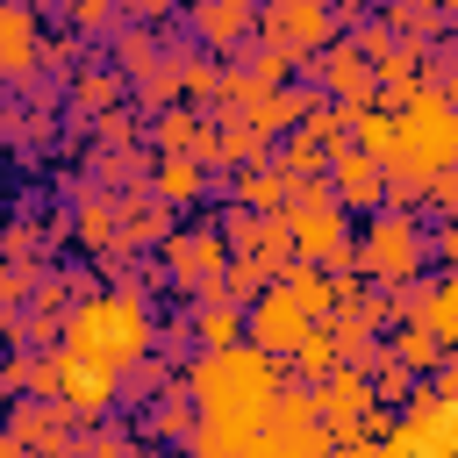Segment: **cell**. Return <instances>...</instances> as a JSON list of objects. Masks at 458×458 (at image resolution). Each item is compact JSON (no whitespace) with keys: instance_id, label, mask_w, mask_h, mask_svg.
Wrapping results in <instances>:
<instances>
[{"instance_id":"cell-11","label":"cell","mask_w":458,"mask_h":458,"mask_svg":"<svg viewBox=\"0 0 458 458\" xmlns=\"http://www.w3.org/2000/svg\"><path fill=\"white\" fill-rule=\"evenodd\" d=\"M322 93H329L336 107H379V79H372V64H365L351 43H336V50L322 57Z\"/></svg>"},{"instance_id":"cell-33","label":"cell","mask_w":458,"mask_h":458,"mask_svg":"<svg viewBox=\"0 0 458 458\" xmlns=\"http://www.w3.org/2000/svg\"><path fill=\"white\" fill-rule=\"evenodd\" d=\"M36 279H43V272H29V265H7V258H0V315H14V308L36 293Z\"/></svg>"},{"instance_id":"cell-23","label":"cell","mask_w":458,"mask_h":458,"mask_svg":"<svg viewBox=\"0 0 458 458\" xmlns=\"http://www.w3.org/2000/svg\"><path fill=\"white\" fill-rule=\"evenodd\" d=\"M165 57H172V50H165L157 36H143V29H114V72H122V79H136V86H143Z\"/></svg>"},{"instance_id":"cell-28","label":"cell","mask_w":458,"mask_h":458,"mask_svg":"<svg viewBox=\"0 0 458 458\" xmlns=\"http://www.w3.org/2000/svg\"><path fill=\"white\" fill-rule=\"evenodd\" d=\"M422 322L437 329L444 351H458V272H451V279H429V293H422Z\"/></svg>"},{"instance_id":"cell-22","label":"cell","mask_w":458,"mask_h":458,"mask_svg":"<svg viewBox=\"0 0 458 458\" xmlns=\"http://www.w3.org/2000/svg\"><path fill=\"white\" fill-rule=\"evenodd\" d=\"M329 157H336V150H329V143H315V136H301V129H293V136L272 150V165H279L293 186H308V179H329Z\"/></svg>"},{"instance_id":"cell-9","label":"cell","mask_w":458,"mask_h":458,"mask_svg":"<svg viewBox=\"0 0 458 458\" xmlns=\"http://www.w3.org/2000/svg\"><path fill=\"white\" fill-rule=\"evenodd\" d=\"M329 193H336V208L372 215V208H386V165H372V157H358L351 143H336V157H329Z\"/></svg>"},{"instance_id":"cell-35","label":"cell","mask_w":458,"mask_h":458,"mask_svg":"<svg viewBox=\"0 0 458 458\" xmlns=\"http://www.w3.org/2000/svg\"><path fill=\"white\" fill-rule=\"evenodd\" d=\"M86 458H157V451H143V444L122 437V429H100V437H86Z\"/></svg>"},{"instance_id":"cell-40","label":"cell","mask_w":458,"mask_h":458,"mask_svg":"<svg viewBox=\"0 0 458 458\" xmlns=\"http://www.w3.org/2000/svg\"><path fill=\"white\" fill-rule=\"evenodd\" d=\"M429 386H437V394H444V401H451V408H458V351H451V358H444V365H437V379H429Z\"/></svg>"},{"instance_id":"cell-36","label":"cell","mask_w":458,"mask_h":458,"mask_svg":"<svg viewBox=\"0 0 458 458\" xmlns=\"http://www.w3.org/2000/svg\"><path fill=\"white\" fill-rule=\"evenodd\" d=\"M29 401H57V351L29 358Z\"/></svg>"},{"instance_id":"cell-29","label":"cell","mask_w":458,"mask_h":458,"mask_svg":"<svg viewBox=\"0 0 458 458\" xmlns=\"http://www.w3.org/2000/svg\"><path fill=\"white\" fill-rule=\"evenodd\" d=\"M179 86H186V100H215L222 107V64H215V50H179Z\"/></svg>"},{"instance_id":"cell-7","label":"cell","mask_w":458,"mask_h":458,"mask_svg":"<svg viewBox=\"0 0 458 458\" xmlns=\"http://www.w3.org/2000/svg\"><path fill=\"white\" fill-rule=\"evenodd\" d=\"M114 401H122V372L57 344V408H64V415H79V422H100Z\"/></svg>"},{"instance_id":"cell-21","label":"cell","mask_w":458,"mask_h":458,"mask_svg":"<svg viewBox=\"0 0 458 458\" xmlns=\"http://www.w3.org/2000/svg\"><path fill=\"white\" fill-rule=\"evenodd\" d=\"M386 351H394V358H401V365H408V372H415V379H437V365H444V358H451V351H444V344H437V329H429V322H401V329H394V344H386Z\"/></svg>"},{"instance_id":"cell-31","label":"cell","mask_w":458,"mask_h":458,"mask_svg":"<svg viewBox=\"0 0 458 458\" xmlns=\"http://www.w3.org/2000/svg\"><path fill=\"white\" fill-rule=\"evenodd\" d=\"M279 279H272V265H258V258H229V272H222V301H265Z\"/></svg>"},{"instance_id":"cell-20","label":"cell","mask_w":458,"mask_h":458,"mask_svg":"<svg viewBox=\"0 0 458 458\" xmlns=\"http://www.w3.org/2000/svg\"><path fill=\"white\" fill-rule=\"evenodd\" d=\"M200 107H165V114H150V143H157V157H193V143H200Z\"/></svg>"},{"instance_id":"cell-38","label":"cell","mask_w":458,"mask_h":458,"mask_svg":"<svg viewBox=\"0 0 458 458\" xmlns=\"http://www.w3.org/2000/svg\"><path fill=\"white\" fill-rule=\"evenodd\" d=\"M29 250H36V222L21 215V222H7V236H0V258H7V265H29Z\"/></svg>"},{"instance_id":"cell-25","label":"cell","mask_w":458,"mask_h":458,"mask_svg":"<svg viewBox=\"0 0 458 458\" xmlns=\"http://www.w3.org/2000/svg\"><path fill=\"white\" fill-rule=\"evenodd\" d=\"M193 29H200L208 43H236V36L258 29V14H250L243 0H208V7H193Z\"/></svg>"},{"instance_id":"cell-42","label":"cell","mask_w":458,"mask_h":458,"mask_svg":"<svg viewBox=\"0 0 458 458\" xmlns=\"http://www.w3.org/2000/svg\"><path fill=\"white\" fill-rule=\"evenodd\" d=\"M429 250H444V258H451V265H458V215H451V222H444V229H437V236H429Z\"/></svg>"},{"instance_id":"cell-32","label":"cell","mask_w":458,"mask_h":458,"mask_svg":"<svg viewBox=\"0 0 458 458\" xmlns=\"http://www.w3.org/2000/svg\"><path fill=\"white\" fill-rule=\"evenodd\" d=\"M415 386H422V379H415V372H408V365H401L394 351H386V358L372 365V394H379V408H401V401H408Z\"/></svg>"},{"instance_id":"cell-13","label":"cell","mask_w":458,"mask_h":458,"mask_svg":"<svg viewBox=\"0 0 458 458\" xmlns=\"http://www.w3.org/2000/svg\"><path fill=\"white\" fill-rule=\"evenodd\" d=\"M279 293H286L308 322H329V315H336V272H322V265H301V258H293V265L279 272Z\"/></svg>"},{"instance_id":"cell-12","label":"cell","mask_w":458,"mask_h":458,"mask_svg":"<svg viewBox=\"0 0 458 458\" xmlns=\"http://www.w3.org/2000/svg\"><path fill=\"white\" fill-rule=\"evenodd\" d=\"M286 200H293V179H286L279 165H250V172H236V179H229V208H250V215H286Z\"/></svg>"},{"instance_id":"cell-19","label":"cell","mask_w":458,"mask_h":458,"mask_svg":"<svg viewBox=\"0 0 458 458\" xmlns=\"http://www.w3.org/2000/svg\"><path fill=\"white\" fill-rule=\"evenodd\" d=\"M258 444H265V429H250V422H200L186 458H258Z\"/></svg>"},{"instance_id":"cell-39","label":"cell","mask_w":458,"mask_h":458,"mask_svg":"<svg viewBox=\"0 0 458 458\" xmlns=\"http://www.w3.org/2000/svg\"><path fill=\"white\" fill-rule=\"evenodd\" d=\"M429 208H444V222L458 215V172H437L429 179Z\"/></svg>"},{"instance_id":"cell-41","label":"cell","mask_w":458,"mask_h":458,"mask_svg":"<svg viewBox=\"0 0 458 458\" xmlns=\"http://www.w3.org/2000/svg\"><path fill=\"white\" fill-rule=\"evenodd\" d=\"M72 21H79V29H107V21H114V14H107V7H100V0H79V7H72Z\"/></svg>"},{"instance_id":"cell-44","label":"cell","mask_w":458,"mask_h":458,"mask_svg":"<svg viewBox=\"0 0 458 458\" xmlns=\"http://www.w3.org/2000/svg\"><path fill=\"white\" fill-rule=\"evenodd\" d=\"M336 458H379V444H336Z\"/></svg>"},{"instance_id":"cell-34","label":"cell","mask_w":458,"mask_h":458,"mask_svg":"<svg viewBox=\"0 0 458 458\" xmlns=\"http://www.w3.org/2000/svg\"><path fill=\"white\" fill-rule=\"evenodd\" d=\"M93 136H100V150H136V114H129V107H114V114H100V122H93Z\"/></svg>"},{"instance_id":"cell-1","label":"cell","mask_w":458,"mask_h":458,"mask_svg":"<svg viewBox=\"0 0 458 458\" xmlns=\"http://www.w3.org/2000/svg\"><path fill=\"white\" fill-rule=\"evenodd\" d=\"M186 394L200 408V422H250L265 429L272 401L286 394V365L265 358L258 344H236V351H200L186 365Z\"/></svg>"},{"instance_id":"cell-4","label":"cell","mask_w":458,"mask_h":458,"mask_svg":"<svg viewBox=\"0 0 458 458\" xmlns=\"http://www.w3.org/2000/svg\"><path fill=\"white\" fill-rule=\"evenodd\" d=\"M458 165V107H451V93H415L408 107H401V157L386 165V172H415V179H437V172H451Z\"/></svg>"},{"instance_id":"cell-27","label":"cell","mask_w":458,"mask_h":458,"mask_svg":"<svg viewBox=\"0 0 458 458\" xmlns=\"http://www.w3.org/2000/svg\"><path fill=\"white\" fill-rule=\"evenodd\" d=\"M150 429H157V437H179V444H193V429H200V408H193V394H186V386H165V394H157V408H150Z\"/></svg>"},{"instance_id":"cell-46","label":"cell","mask_w":458,"mask_h":458,"mask_svg":"<svg viewBox=\"0 0 458 458\" xmlns=\"http://www.w3.org/2000/svg\"><path fill=\"white\" fill-rule=\"evenodd\" d=\"M157 458H186V444H179V451H157Z\"/></svg>"},{"instance_id":"cell-24","label":"cell","mask_w":458,"mask_h":458,"mask_svg":"<svg viewBox=\"0 0 458 458\" xmlns=\"http://www.w3.org/2000/svg\"><path fill=\"white\" fill-rule=\"evenodd\" d=\"M193 336H200V351H236L243 344V308L236 301H200Z\"/></svg>"},{"instance_id":"cell-3","label":"cell","mask_w":458,"mask_h":458,"mask_svg":"<svg viewBox=\"0 0 458 458\" xmlns=\"http://www.w3.org/2000/svg\"><path fill=\"white\" fill-rule=\"evenodd\" d=\"M422 258H429V236H422V215L415 208H386L372 215V229L358 236V272L372 286H415L422 279Z\"/></svg>"},{"instance_id":"cell-17","label":"cell","mask_w":458,"mask_h":458,"mask_svg":"<svg viewBox=\"0 0 458 458\" xmlns=\"http://www.w3.org/2000/svg\"><path fill=\"white\" fill-rule=\"evenodd\" d=\"M143 193H150V200H165V208H186V200H200V193H208V172H200L193 157H157Z\"/></svg>"},{"instance_id":"cell-26","label":"cell","mask_w":458,"mask_h":458,"mask_svg":"<svg viewBox=\"0 0 458 458\" xmlns=\"http://www.w3.org/2000/svg\"><path fill=\"white\" fill-rule=\"evenodd\" d=\"M72 107H79V114H93V122H100V114H114V107H122V72H107V64L79 72V79H72Z\"/></svg>"},{"instance_id":"cell-15","label":"cell","mask_w":458,"mask_h":458,"mask_svg":"<svg viewBox=\"0 0 458 458\" xmlns=\"http://www.w3.org/2000/svg\"><path fill=\"white\" fill-rule=\"evenodd\" d=\"M351 150L372 157V165H394L401 157V114L394 107H358L351 114Z\"/></svg>"},{"instance_id":"cell-8","label":"cell","mask_w":458,"mask_h":458,"mask_svg":"<svg viewBox=\"0 0 458 458\" xmlns=\"http://www.w3.org/2000/svg\"><path fill=\"white\" fill-rule=\"evenodd\" d=\"M308 329H315V322H308L279 286H272L265 301H250V315H243V344H258V351H265V358H279V365L308 344Z\"/></svg>"},{"instance_id":"cell-6","label":"cell","mask_w":458,"mask_h":458,"mask_svg":"<svg viewBox=\"0 0 458 458\" xmlns=\"http://www.w3.org/2000/svg\"><path fill=\"white\" fill-rule=\"evenodd\" d=\"M222 272H229V236H222L215 222L172 229V243H165V279H172L179 293L222 301Z\"/></svg>"},{"instance_id":"cell-16","label":"cell","mask_w":458,"mask_h":458,"mask_svg":"<svg viewBox=\"0 0 458 458\" xmlns=\"http://www.w3.org/2000/svg\"><path fill=\"white\" fill-rule=\"evenodd\" d=\"M7 429L21 437V451H64V444H72V437H64V408H57V401H14Z\"/></svg>"},{"instance_id":"cell-45","label":"cell","mask_w":458,"mask_h":458,"mask_svg":"<svg viewBox=\"0 0 458 458\" xmlns=\"http://www.w3.org/2000/svg\"><path fill=\"white\" fill-rule=\"evenodd\" d=\"M444 93H451V107H458V50H451V86H444Z\"/></svg>"},{"instance_id":"cell-2","label":"cell","mask_w":458,"mask_h":458,"mask_svg":"<svg viewBox=\"0 0 458 458\" xmlns=\"http://www.w3.org/2000/svg\"><path fill=\"white\" fill-rule=\"evenodd\" d=\"M150 344H157V322H150V308H143V293H136V286L93 293V301H79V308L64 315V351L100 358V365H114L122 379L150 358Z\"/></svg>"},{"instance_id":"cell-10","label":"cell","mask_w":458,"mask_h":458,"mask_svg":"<svg viewBox=\"0 0 458 458\" xmlns=\"http://www.w3.org/2000/svg\"><path fill=\"white\" fill-rule=\"evenodd\" d=\"M114 243H122L129 258L150 250V243H172V208L150 200V193H122V200H114Z\"/></svg>"},{"instance_id":"cell-18","label":"cell","mask_w":458,"mask_h":458,"mask_svg":"<svg viewBox=\"0 0 458 458\" xmlns=\"http://www.w3.org/2000/svg\"><path fill=\"white\" fill-rule=\"evenodd\" d=\"M336 372H344V351H336L329 322H315V329H308V344L286 358V379H301V386H322V379H336Z\"/></svg>"},{"instance_id":"cell-43","label":"cell","mask_w":458,"mask_h":458,"mask_svg":"<svg viewBox=\"0 0 458 458\" xmlns=\"http://www.w3.org/2000/svg\"><path fill=\"white\" fill-rule=\"evenodd\" d=\"M0 458H29V451H21V437H14V429H0Z\"/></svg>"},{"instance_id":"cell-14","label":"cell","mask_w":458,"mask_h":458,"mask_svg":"<svg viewBox=\"0 0 458 458\" xmlns=\"http://www.w3.org/2000/svg\"><path fill=\"white\" fill-rule=\"evenodd\" d=\"M43 64V43H36V14L29 7H0V79H21Z\"/></svg>"},{"instance_id":"cell-37","label":"cell","mask_w":458,"mask_h":458,"mask_svg":"<svg viewBox=\"0 0 458 458\" xmlns=\"http://www.w3.org/2000/svg\"><path fill=\"white\" fill-rule=\"evenodd\" d=\"M351 50H358V57H365V64H379V57H386V50H394V29H386V21H365V29H358V36H351Z\"/></svg>"},{"instance_id":"cell-5","label":"cell","mask_w":458,"mask_h":458,"mask_svg":"<svg viewBox=\"0 0 458 458\" xmlns=\"http://www.w3.org/2000/svg\"><path fill=\"white\" fill-rule=\"evenodd\" d=\"M336 21H351V7L336 14V7H322V0H279V7H265V14H258L265 43H272V50H286L293 64H322V57L336 50Z\"/></svg>"},{"instance_id":"cell-30","label":"cell","mask_w":458,"mask_h":458,"mask_svg":"<svg viewBox=\"0 0 458 458\" xmlns=\"http://www.w3.org/2000/svg\"><path fill=\"white\" fill-rule=\"evenodd\" d=\"M72 236L93 243V250H107V243H114V200H107V193H86L79 215H72Z\"/></svg>"}]
</instances>
